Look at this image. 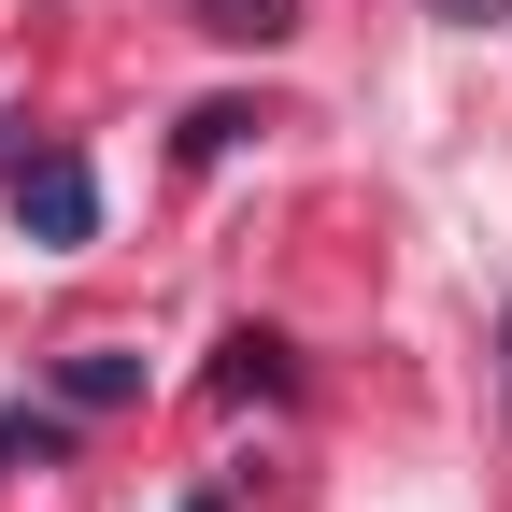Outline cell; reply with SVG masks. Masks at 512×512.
Returning <instances> with one entry per match:
<instances>
[{"mask_svg": "<svg viewBox=\"0 0 512 512\" xmlns=\"http://www.w3.org/2000/svg\"><path fill=\"white\" fill-rule=\"evenodd\" d=\"M15 228H29V242H86V228H100V171L57 157V143L15 157Z\"/></svg>", "mask_w": 512, "mask_h": 512, "instance_id": "6da1fadb", "label": "cell"}, {"mask_svg": "<svg viewBox=\"0 0 512 512\" xmlns=\"http://www.w3.org/2000/svg\"><path fill=\"white\" fill-rule=\"evenodd\" d=\"M128 384H143V356H114V342H86L72 370H57V399H72V413H114Z\"/></svg>", "mask_w": 512, "mask_h": 512, "instance_id": "7a4b0ae2", "label": "cell"}, {"mask_svg": "<svg viewBox=\"0 0 512 512\" xmlns=\"http://www.w3.org/2000/svg\"><path fill=\"white\" fill-rule=\"evenodd\" d=\"M200 29H214V43H285L299 0H200Z\"/></svg>", "mask_w": 512, "mask_h": 512, "instance_id": "3957f363", "label": "cell"}, {"mask_svg": "<svg viewBox=\"0 0 512 512\" xmlns=\"http://www.w3.org/2000/svg\"><path fill=\"white\" fill-rule=\"evenodd\" d=\"M271 384H285V342L242 328V342H228V399H271Z\"/></svg>", "mask_w": 512, "mask_h": 512, "instance_id": "277c9868", "label": "cell"}, {"mask_svg": "<svg viewBox=\"0 0 512 512\" xmlns=\"http://www.w3.org/2000/svg\"><path fill=\"white\" fill-rule=\"evenodd\" d=\"M43 456H57V427L43 413H0V470H43Z\"/></svg>", "mask_w": 512, "mask_h": 512, "instance_id": "5b68a950", "label": "cell"}, {"mask_svg": "<svg viewBox=\"0 0 512 512\" xmlns=\"http://www.w3.org/2000/svg\"><path fill=\"white\" fill-rule=\"evenodd\" d=\"M427 15H456V29H484V15H498V0H427Z\"/></svg>", "mask_w": 512, "mask_h": 512, "instance_id": "8992f818", "label": "cell"}]
</instances>
